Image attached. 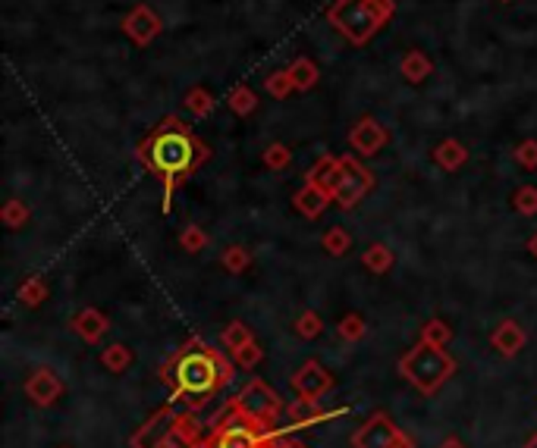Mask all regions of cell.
<instances>
[{
	"label": "cell",
	"mask_w": 537,
	"mask_h": 448,
	"mask_svg": "<svg viewBox=\"0 0 537 448\" xmlns=\"http://www.w3.org/2000/svg\"><path fill=\"white\" fill-rule=\"evenodd\" d=\"M399 370L408 382H415V386L421 389V392H434V389L443 386L446 376H452L456 361H452L440 345L425 342V345H418V348L408 351V355L402 357Z\"/></svg>",
	"instance_id": "6da1fadb"
},
{
	"label": "cell",
	"mask_w": 537,
	"mask_h": 448,
	"mask_svg": "<svg viewBox=\"0 0 537 448\" xmlns=\"http://www.w3.org/2000/svg\"><path fill=\"white\" fill-rule=\"evenodd\" d=\"M220 380V361L210 351H192L176 364V386L179 392L189 395H208L214 392Z\"/></svg>",
	"instance_id": "7a4b0ae2"
},
{
	"label": "cell",
	"mask_w": 537,
	"mask_h": 448,
	"mask_svg": "<svg viewBox=\"0 0 537 448\" xmlns=\"http://www.w3.org/2000/svg\"><path fill=\"white\" fill-rule=\"evenodd\" d=\"M192 157H195V145H192V138L183 136V132H161V136L151 142V166L167 179L189 170Z\"/></svg>",
	"instance_id": "3957f363"
},
{
	"label": "cell",
	"mask_w": 537,
	"mask_h": 448,
	"mask_svg": "<svg viewBox=\"0 0 537 448\" xmlns=\"http://www.w3.org/2000/svg\"><path fill=\"white\" fill-rule=\"evenodd\" d=\"M239 408L252 420H261V424H267V420H273L280 414V395L271 392L264 382H252V386L242 392Z\"/></svg>",
	"instance_id": "277c9868"
},
{
	"label": "cell",
	"mask_w": 537,
	"mask_h": 448,
	"mask_svg": "<svg viewBox=\"0 0 537 448\" xmlns=\"http://www.w3.org/2000/svg\"><path fill=\"white\" fill-rule=\"evenodd\" d=\"M396 436H399V430H396L393 424H389L387 417H374L368 420V424L362 426V430L353 436V445L355 448H393L396 445Z\"/></svg>",
	"instance_id": "5b68a950"
},
{
	"label": "cell",
	"mask_w": 537,
	"mask_h": 448,
	"mask_svg": "<svg viewBox=\"0 0 537 448\" xmlns=\"http://www.w3.org/2000/svg\"><path fill=\"white\" fill-rule=\"evenodd\" d=\"M327 386H330V376L324 373L318 364H305V367L292 376V389H296L299 395H305V399H318Z\"/></svg>",
	"instance_id": "8992f818"
},
{
	"label": "cell",
	"mask_w": 537,
	"mask_h": 448,
	"mask_svg": "<svg viewBox=\"0 0 537 448\" xmlns=\"http://www.w3.org/2000/svg\"><path fill=\"white\" fill-rule=\"evenodd\" d=\"M25 395H29L35 405H50V401L60 395V380L50 370H38L29 382H25Z\"/></svg>",
	"instance_id": "52a82bcc"
},
{
	"label": "cell",
	"mask_w": 537,
	"mask_h": 448,
	"mask_svg": "<svg viewBox=\"0 0 537 448\" xmlns=\"http://www.w3.org/2000/svg\"><path fill=\"white\" fill-rule=\"evenodd\" d=\"M217 448H261L258 436L252 430H242V426H233L227 430L220 439H217Z\"/></svg>",
	"instance_id": "ba28073f"
},
{
	"label": "cell",
	"mask_w": 537,
	"mask_h": 448,
	"mask_svg": "<svg viewBox=\"0 0 537 448\" xmlns=\"http://www.w3.org/2000/svg\"><path fill=\"white\" fill-rule=\"evenodd\" d=\"M321 417V408H318V401L315 399H299V401H292V408H290V420L292 424H315V420Z\"/></svg>",
	"instance_id": "9c48e42d"
},
{
	"label": "cell",
	"mask_w": 537,
	"mask_h": 448,
	"mask_svg": "<svg viewBox=\"0 0 537 448\" xmlns=\"http://www.w3.org/2000/svg\"><path fill=\"white\" fill-rule=\"evenodd\" d=\"M494 345L503 351V355H515L522 345V332L515 329V323H503V329L494 336Z\"/></svg>",
	"instance_id": "30bf717a"
},
{
	"label": "cell",
	"mask_w": 537,
	"mask_h": 448,
	"mask_svg": "<svg viewBox=\"0 0 537 448\" xmlns=\"http://www.w3.org/2000/svg\"><path fill=\"white\" fill-rule=\"evenodd\" d=\"M223 342H227L229 351H242L246 345H252V336H248V329L242 323H233L227 329V336H223Z\"/></svg>",
	"instance_id": "8fae6325"
},
{
	"label": "cell",
	"mask_w": 537,
	"mask_h": 448,
	"mask_svg": "<svg viewBox=\"0 0 537 448\" xmlns=\"http://www.w3.org/2000/svg\"><path fill=\"white\" fill-rule=\"evenodd\" d=\"M79 332L94 342V338L104 332V317H98V313H85V317L79 320Z\"/></svg>",
	"instance_id": "7c38bea8"
},
{
	"label": "cell",
	"mask_w": 537,
	"mask_h": 448,
	"mask_svg": "<svg viewBox=\"0 0 537 448\" xmlns=\"http://www.w3.org/2000/svg\"><path fill=\"white\" fill-rule=\"evenodd\" d=\"M104 364L111 370H123L126 364H130V351H126L123 345H113V348L104 351Z\"/></svg>",
	"instance_id": "4fadbf2b"
},
{
	"label": "cell",
	"mask_w": 537,
	"mask_h": 448,
	"mask_svg": "<svg viewBox=\"0 0 537 448\" xmlns=\"http://www.w3.org/2000/svg\"><path fill=\"white\" fill-rule=\"evenodd\" d=\"M446 336H450V329H446L443 323H427V329H425V342H431V345H443L446 342Z\"/></svg>",
	"instance_id": "5bb4252c"
},
{
	"label": "cell",
	"mask_w": 537,
	"mask_h": 448,
	"mask_svg": "<svg viewBox=\"0 0 537 448\" xmlns=\"http://www.w3.org/2000/svg\"><path fill=\"white\" fill-rule=\"evenodd\" d=\"M236 357H239L242 367H252V364H258V361H261V351L255 348V345H246V348H242V351H236Z\"/></svg>",
	"instance_id": "9a60e30c"
},
{
	"label": "cell",
	"mask_w": 537,
	"mask_h": 448,
	"mask_svg": "<svg viewBox=\"0 0 537 448\" xmlns=\"http://www.w3.org/2000/svg\"><path fill=\"white\" fill-rule=\"evenodd\" d=\"M299 332H302V336H315V332H318V320L315 317L299 320Z\"/></svg>",
	"instance_id": "2e32d148"
},
{
	"label": "cell",
	"mask_w": 537,
	"mask_h": 448,
	"mask_svg": "<svg viewBox=\"0 0 537 448\" xmlns=\"http://www.w3.org/2000/svg\"><path fill=\"white\" fill-rule=\"evenodd\" d=\"M343 336H362V323H358V320H346V323H343Z\"/></svg>",
	"instance_id": "e0dca14e"
},
{
	"label": "cell",
	"mask_w": 537,
	"mask_h": 448,
	"mask_svg": "<svg viewBox=\"0 0 537 448\" xmlns=\"http://www.w3.org/2000/svg\"><path fill=\"white\" fill-rule=\"evenodd\" d=\"M371 267H387V254H383V248H377V254H371Z\"/></svg>",
	"instance_id": "ac0fdd59"
},
{
	"label": "cell",
	"mask_w": 537,
	"mask_h": 448,
	"mask_svg": "<svg viewBox=\"0 0 537 448\" xmlns=\"http://www.w3.org/2000/svg\"><path fill=\"white\" fill-rule=\"evenodd\" d=\"M393 448H412V439L406 436V433H399V436H396V445Z\"/></svg>",
	"instance_id": "d6986e66"
},
{
	"label": "cell",
	"mask_w": 537,
	"mask_h": 448,
	"mask_svg": "<svg viewBox=\"0 0 537 448\" xmlns=\"http://www.w3.org/2000/svg\"><path fill=\"white\" fill-rule=\"evenodd\" d=\"M440 448H462V443H456V439H450V443H443Z\"/></svg>",
	"instance_id": "ffe728a7"
},
{
	"label": "cell",
	"mask_w": 537,
	"mask_h": 448,
	"mask_svg": "<svg viewBox=\"0 0 537 448\" xmlns=\"http://www.w3.org/2000/svg\"><path fill=\"white\" fill-rule=\"evenodd\" d=\"M525 448H537V433H534L532 439H528V445H525Z\"/></svg>",
	"instance_id": "44dd1931"
},
{
	"label": "cell",
	"mask_w": 537,
	"mask_h": 448,
	"mask_svg": "<svg viewBox=\"0 0 537 448\" xmlns=\"http://www.w3.org/2000/svg\"><path fill=\"white\" fill-rule=\"evenodd\" d=\"M286 448H305V445H286Z\"/></svg>",
	"instance_id": "7402d4cb"
}]
</instances>
